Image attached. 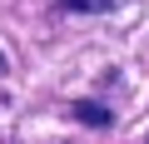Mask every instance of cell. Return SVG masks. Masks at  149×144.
I'll return each mask as SVG.
<instances>
[{
  "mask_svg": "<svg viewBox=\"0 0 149 144\" xmlns=\"http://www.w3.org/2000/svg\"><path fill=\"white\" fill-rule=\"evenodd\" d=\"M70 114L80 119V124H109V119H114V109H104L100 99H80V104H70Z\"/></svg>",
  "mask_w": 149,
  "mask_h": 144,
  "instance_id": "cell-1",
  "label": "cell"
},
{
  "mask_svg": "<svg viewBox=\"0 0 149 144\" xmlns=\"http://www.w3.org/2000/svg\"><path fill=\"white\" fill-rule=\"evenodd\" d=\"M114 5H124V0H60V10H85V15H104Z\"/></svg>",
  "mask_w": 149,
  "mask_h": 144,
  "instance_id": "cell-2",
  "label": "cell"
},
{
  "mask_svg": "<svg viewBox=\"0 0 149 144\" xmlns=\"http://www.w3.org/2000/svg\"><path fill=\"white\" fill-rule=\"evenodd\" d=\"M5 70H10V60H5V55H0V75H5Z\"/></svg>",
  "mask_w": 149,
  "mask_h": 144,
  "instance_id": "cell-3",
  "label": "cell"
},
{
  "mask_svg": "<svg viewBox=\"0 0 149 144\" xmlns=\"http://www.w3.org/2000/svg\"><path fill=\"white\" fill-rule=\"evenodd\" d=\"M144 144H149V139H144Z\"/></svg>",
  "mask_w": 149,
  "mask_h": 144,
  "instance_id": "cell-4",
  "label": "cell"
}]
</instances>
